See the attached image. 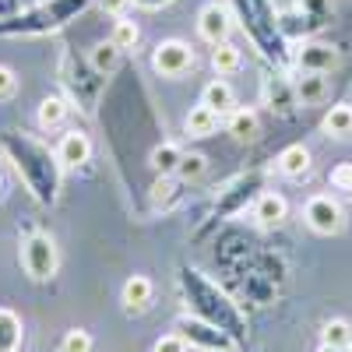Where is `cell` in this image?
<instances>
[{"mask_svg":"<svg viewBox=\"0 0 352 352\" xmlns=\"http://www.w3.org/2000/svg\"><path fill=\"white\" fill-rule=\"evenodd\" d=\"M120 56H124V50L113 39H106V43H96L92 50H88V64H92L102 78H109V74L120 71Z\"/></svg>","mask_w":352,"mask_h":352,"instance_id":"obj_25","label":"cell"},{"mask_svg":"<svg viewBox=\"0 0 352 352\" xmlns=\"http://www.w3.org/2000/svg\"><path fill=\"white\" fill-rule=\"evenodd\" d=\"M317 352H345V349H335V345H324V342H320V345H317Z\"/></svg>","mask_w":352,"mask_h":352,"instance_id":"obj_41","label":"cell"},{"mask_svg":"<svg viewBox=\"0 0 352 352\" xmlns=\"http://www.w3.org/2000/svg\"><path fill=\"white\" fill-rule=\"evenodd\" d=\"M320 342L349 352V345H352V324H349V320H342V317L324 320V328H320Z\"/></svg>","mask_w":352,"mask_h":352,"instance_id":"obj_31","label":"cell"},{"mask_svg":"<svg viewBox=\"0 0 352 352\" xmlns=\"http://www.w3.org/2000/svg\"><path fill=\"white\" fill-rule=\"evenodd\" d=\"M176 278H180V292H184V303L194 317H204L212 320L215 328H222L232 342H236L240 349L250 345V328H247V317L240 310V303L229 296V292L212 282L208 275H201L197 268H190V264H180L176 268Z\"/></svg>","mask_w":352,"mask_h":352,"instance_id":"obj_2","label":"cell"},{"mask_svg":"<svg viewBox=\"0 0 352 352\" xmlns=\"http://www.w3.org/2000/svg\"><path fill=\"white\" fill-rule=\"evenodd\" d=\"M99 0H43L39 8L18 11L14 18H0V39H21V36H53L64 25L78 21Z\"/></svg>","mask_w":352,"mask_h":352,"instance_id":"obj_4","label":"cell"},{"mask_svg":"<svg viewBox=\"0 0 352 352\" xmlns=\"http://www.w3.org/2000/svg\"><path fill=\"white\" fill-rule=\"evenodd\" d=\"M261 92H264V106H268L275 116H292V113L300 109V99H296V88H292V78H282V74L264 78Z\"/></svg>","mask_w":352,"mask_h":352,"instance_id":"obj_14","label":"cell"},{"mask_svg":"<svg viewBox=\"0 0 352 352\" xmlns=\"http://www.w3.org/2000/svg\"><path fill=\"white\" fill-rule=\"evenodd\" d=\"M25 342V324L21 317L8 307H0V352H18Z\"/></svg>","mask_w":352,"mask_h":352,"instance_id":"obj_29","label":"cell"},{"mask_svg":"<svg viewBox=\"0 0 352 352\" xmlns=\"http://www.w3.org/2000/svg\"><path fill=\"white\" fill-rule=\"evenodd\" d=\"M331 14H335L331 0H296V8H292L289 14H278V21H282V32L289 39V36L320 32L324 25H331Z\"/></svg>","mask_w":352,"mask_h":352,"instance_id":"obj_8","label":"cell"},{"mask_svg":"<svg viewBox=\"0 0 352 352\" xmlns=\"http://www.w3.org/2000/svg\"><path fill=\"white\" fill-rule=\"evenodd\" d=\"M229 32H232V18H229V11L219 4V0H212V4H204L197 11V36L208 43V46L226 43Z\"/></svg>","mask_w":352,"mask_h":352,"instance_id":"obj_13","label":"cell"},{"mask_svg":"<svg viewBox=\"0 0 352 352\" xmlns=\"http://www.w3.org/2000/svg\"><path fill=\"white\" fill-rule=\"evenodd\" d=\"M275 169L285 176V180H307L310 169H314L310 148H307V144H289V148H282V152H278Z\"/></svg>","mask_w":352,"mask_h":352,"instance_id":"obj_16","label":"cell"},{"mask_svg":"<svg viewBox=\"0 0 352 352\" xmlns=\"http://www.w3.org/2000/svg\"><path fill=\"white\" fill-rule=\"evenodd\" d=\"M226 131L232 134V141L247 144V141H254L261 134V120H257L254 109H232L229 120H226Z\"/></svg>","mask_w":352,"mask_h":352,"instance_id":"obj_27","label":"cell"},{"mask_svg":"<svg viewBox=\"0 0 352 352\" xmlns=\"http://www.w3.org/2000/svg\"><path fill=\"white\" fill-rule=\"evenodd\" d=\"M194 67V50L184 39H162L152 50V71L159 78H184Z\"/></svg>","mask_w":352,"mask_h":352,"instance_id":"obj_11","label":"cell"},{"mask_svg":"<svg viewBox=\"0 0 352 352\" xmlns=\"http://www.w3.org/2000/svg\"><path fill=\"white\" fill-rule=\"evenodd\" d=\"M303 222L317 232V236H338L342 226H345V212L331 194H314L303 204Z\"/></svg>","mask_w":352,"mask_h":352,"instance_id":"obj_10","label":"cell"},{"mask_svg":"<svg viewBox=\"0 0 352 352\" xmlns=\"http://www.w3.org/2000/svg\"><path fill=\"white\" fill-rule=\"evenodd\" d=\"M152 296H155V285L148 275H131L120 289V303L127 314H144L152 307Z\"/></svg>","mask_w":352,"mask_h":352,"instance_id":"obj_18","label":"cell"},{"mask_svg":"<svg viewBox=\"0 0 352 352\" xmlns=\"http://www.w3.org/2000/svg\"><path fill=\"white\" fill-rule=\"evenodd\" d=\"M152 352H190V345H187V338H184L180 331H169V335H162V338L152 345Z\"/></svg>","mask_w":352,"mask_h":352,"instance_id":"obj_37","label":"cell"},{"mask_svg":"<svg viewBox=\"0 0 352 352\" xmlns=\"http://www.w3.org/2000/svg\"><path fill=\"white\" fill-rule=\"evenodd\" d=\"M184 131H187V138H212L219 131V113L204 102L190 106V113L184 116Z\"/></svg>","mask_w":352,"mask_h":352,"instance_id":"obj_21","label":"cell"},{"mask_svg":"<svg viewBox=\"0 0 352 352\" xmlns=\"http://www.w3.org/2000/svg\"><path fill=\"white\" fill-rule=\"evenodd\" d=\"M67 113H71L67 99H60V96H46V99L39 102L36 120H39L43 131H60V127L67 124Z\"/></svg>","mask_w":352,"mask_h":352,"instance_id":"obj_28","label":"cell"},{"mask_svg":"<svg viewBox=\"0 0 352 352\" xmlns=\"http://www.w3.org/2000/svg\"><path fill=\"white\" fill-rule=\"evenodd\" d=\"M21 11V0H0V18H14Z\"/></svg>","mask_w":352,"mask_h":352,"instance_id":"obj_40","label":"cell"},{"mask_svg":"<svg viewBox=\"0 0 352 352\" xmlns=\"http://www.w3.org/2000/svg\"><path fill=\"white\" fill-rule=\"evenodd\" d=\"M184 180L180 176H159V180L152 184V190H148V201H152V208L155 212H173L176 204L184 201Z\"/></svg>","mask_w":352,"mask_h":352,"instance_id":"obj_20","label":"cell"},{"mask_svg":"<svg viewBox=\"0 0 352 352\" xmlns=\"http://www.w3.org/2000/svg\"><path fill=\"white\" fill-rule=\"evenodd\" d=\"M320 131L335 141H349L352 138V106L349 102H338L324 113V120H320Z\"/></svg>","mask_w":352,"mask_h":352,"instance_id":"obj_24","label":"cell"},{"mask_svg":"<svg viewBox=\"0 0 352 352\" xmlns=\"http://www.w3.org/2000/svg\"><path fill=\"white\" fill-rule=\"evenodd\" d=\"M232 14L243 25L247 39L257 46V53L264 56L268 64H289L292 53H289V43H285V32H282V21H278V11L272 8V0H229Z\"/></svg>","mask_w":352,"mask_h":352,"instance_id":"obj_3","label":"cell"},{"mask_svg":"<svg viewBox=\"0 0 352 352\" xmlns=\"http://www.w3.org/2000/svg\"><path fill=\"white\" fill-rule=\"evenodd\" d=\"M264 194V173L261 169H250V173H240L236 180H229L222 190H219V197H215V204H212V226L215 222H226V219H232V215H243L247 208H254V201Z\"/></svg>","mask_w":352,"mask_h":352,"instance_id":"obj_6","label":"cell"},{"mask_svg":"<svg viewBox=\"0 0 352 352\" xmlns=\"http://www.w3.org/2000/svg\"><path fill=\"white\" fill-rule=\"evenodd\" d=\"M131 4H134V0H99V8H102L106 14H113V18H124Z\"/></svg>","mask_w":352,"mask_h":352,"instance_id":"obj_38","label":"cell"},{"mask_svg":"<svg viewBox=\"0 0 352 352\" xmlns=\"http://www.w3.org/2000/svg\"><path fill=\"white\" fill-rule=\"evenodd\" d=\"M60 81H64V88L71 92V99L78 102V109L92 116L96 106H99L102 88H106V78L92 64H88V56H78L74 50H67L60 56Z\"/></svg>","mask_w":352,"mask_h":352,"instance_id":"obj_5","label":"cell"},{"mask_svg":"<svg viewBox=\"0 0 352 352\" xmlns=\"http://www.w3.org/2000/svg\"><path fill=\"white\" fill-rule=\"evenodd\" d=\"M328 184H331L335 190H342V194L352 197V162H338V166L328 173Z\"/></svg>","mask_w":352,"mask_h":352,"instance_id":"obj_35","label":"cell"},{"mask_svg":"<svg viewBox=\"0 0 352 352\" xmlns=\"http://www.w3.org/2000/svg\"><path fill=\"white\" fill-rule=\"evenodd\" d=\"M292 88H296L300 106H320V102L331 96L328 74H314V71H300L296 78H292Z\"/></svg>","mask_w":352,"mask_h":352,"instance_id":"obj_19","label":"cell"},{"mask_svg":"<svg viewBox=\"0 0 352 352\" xmlns=\"http://www.w3.org/2000/svg\"><path fill=\"white\" fill-rule=\"evenodd\" d=\"M176 331L187 338L190 349H201V352H236V349H240L222 328H215L212 320L194 317V314H187V317L176 320Z\"/></svg>","mask_w":352,"mask_h":352,"instance_id":"obj_9","label":"cell"},{"mask_svg":"<svg viewBox=\"0 0 352 352\" xmlns=\"http://www.w3.org/2000/svg\"><path fill=\"white\" fill-rule=\"evenodd\" d=\"M349 352H352V345H349Z\"/></svg>","mask_w":352,"mask_h":352,"instance_id":"obj_42","label":"cell"},{"mask_svg":"<svg viewBox=\"0 0 352 352\" xmlns=\"http://www.w3.org/2000/svg\"><path fill=\"white\" fill-rule=\"evenodd\" d=\"M169 4H173V0H134V8H141V11H162Z\"/></svg>","mask_w":352,"mask_h":352,"instance_id":"obj_39","label":"cell"},{"mask_svg":"<svg viewBox=\"0 0 352 352\" xmlns=\"http://www.w3.org/2000/svg\"><path fill=\"white\" fill-rule=\"evenodd\" d=\"M56 159H60V166H85L88 159H92V138H88L85 131H64L60 141H56Z\"/></svg>","mask_w":352,"mask_h":352,"instance_id":"obj_15","label":"cell"},{"mask_svg":"<svg viewBox=\"0 0 352 352\" xmlns=\"http://www.w3.org/2000/svg\"><path fill=\"white\" fill-rule=\"evenodd\" d=\"M0 152L8 155V162L21 176L25 190L32 194L43 208H53L56 197H60V169H64L56 152H50L39 138L25 134V131H4L0 134Z\"/></svg>","mask_w":352,"mask_h":352,"instance_id":"obj_1","label":"cell"},{"mask_svg":"<svg viewBox=\"0 0 352 352\" xmlns=\"http://www.w3.org/2000/svg\"><path fill=\"white\" fill-rule=\"evenodd\" d=\"M109 39L120 46V50H131V46H138V39H141V28L124 14V18H116L113 21V32H109Z\"/></svg>","mask_w":352,"mask_h":352,"instance_id":"obj_33","label":"cell"},{"mask_svg":"<svg viewBox=\"0 0 352 352\" xmlns=\"http://www.w3.org/2000/svg\"><path fill=\"white\" fill-rule=\"evenodd\" d=\"M21 268L25 275L32 278V282H50L56 275V268H60V254H56V243L50 232H25V240H21Z\"/></svg>","mask_w":352,"mask_h":352,"instance_id":"obj_7","label":"cell"},{"mask_svg":"<svg viewBox=\"0 0 352 352\" xmlns=\"http://www.w3.org/2000/svg\"><path fill=\"white\" fill-rule=\"evenodd\" d=\"M201 102H204V106H212V109L222 116V113H232V109H236V92H232V85H229L226 78H215V81L204 85Z\"/></svg>","mask_w":352,"mask_h":352,"instance_id":"obj_23","label":"cell"},{"mask_svg":"<svg viewBox=\"0 0 352 352\" xmlns=\"http://www.w3.org/2000/svg\"><path fill=\"white\" fill-rule=\"evenodd\" d=\"M250 264H254V268H257L264 278H272L275 285H285V275H289V268H285V257H282V254H275L272 247H257Z\"/></svg>","mask_w":352,"mask_h":352,"instance_id":"obj_26","label":"cell"},{"mask_svg":"<svg viewBox=\"0 0 352 352\" xmlns=\"http://www.w3.org/2000/svg\"><path fill=\"white\" fill-rule=\"evenodd\" d=\"M243 67V53L232 46L229 39L226 43H219V46H212V71L219 74V78H229V74H236Z\"/></svg>","mask_w":352,"mask_h":352,"instance_id":"obj_30","label":"cell"},{"mask_svg":"<svg viewBox=\"0 0 352 352\" xmlns=\"http://www.w3.org/2000/svg\"><path fill=\"white\" fill-rule=\"evenodd\" d=\"M254 219L261 229H278L285 219H289V201L275 190H264L257 201H254Z\"/></svg>","mask_w":352,"mask_h":352,"instance_id":"obj_17","label":"cell"},{"mask_svg":"<svg viewBox=\"0 0 352 352\" xmlns=\"http://www.w3.org/2000/svg\"><path fill=\"white\" fill-rule=\"evenodd\" d=\"M204 169H208V159H204L201 152H184V159H180V169H176V176H180L184 184H194V180H201L204 176Z\"/></svg>","mask_w":352,"mask_h":352,"instance_id":"obj_34","label":"cell"},{"mask_svg":"<svg viewBox=\"0 0 352 352\" xmlns=\"http://www.w3.org/2000/svg\"><path fill=\"white\" fill-rule=\"evenodd\" d=\"M180 159H184V148L173 141H159L155 148L148 152V166L155 176H176V169H180Z\"/></svg>","mask_w":352,"mask_h":352,"instance_id":"obj_22","label":"cell"},{"mask_svg":"<svg viewBox=\"0 0 352 352\" xmlns=\"http://www.w3.org/2000/svg\"><path fill=\"white\" fill-rule=\"evenodd\" d=\"M296 71H314V74H331L338 67V50L331 43H317V39H303L292 53Z\"/></svg>","mask_w":352,"mask_h":352,"instance_id":"obj_12","label":"cell"},{"mask_svg":"<svg viewBox=\"0 0 352 352\" xmlns=\"http://www.w3.org/2000/svg\"><path fill=\"white\" fill-rule=\"evenodd\" d=\"M92 349H96V338L85 328H67L60 342H56V352H92Z\"/></svg>","mask_w":352,"mask_h":352,"instance_id":"obj_32","label":"cell"},{"mask_svg":"<svg viewBox=\"0 0 352 352\" xmlns=\"http://www.w3.org/2000/svg\"><path fill=\"white\" fill-rule=\"evenodd\" d=\"M14 96H18V74L8 64H0V102H11Z\"/></svg>","mask_w":352,"mask_h":352,"instance_id":"obj_36","label":"cell"}]
</instances>
